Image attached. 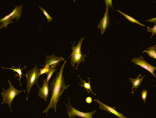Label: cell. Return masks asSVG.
<instances>
[{
  "label": "cell",
  "instance_id": "8992f818",
  "mask_svg": "<svg viewBox=\"0 0 156 118\" xmlns=\"http://www.w3.org/2000/svg\"><path fill=\"white\" fill-rule=\"evenodd\" d=\"M109 6L106 5V11L105 13V15L104 17L100 20L97 27L101 30V34H103L105 32L107 27H108L109 24V16H108V9H109Z\"/></svg>",
  "mask_w": 156,
  "mask_h": 118
},
{
  "label": "cell",
  "instance_id": "4316f807",
  "mask_svg": "<svg viewBox=\"0 0 156 118\" xmlns=\"http://www.w3.org/2000/svg\"><path fill=\"white\" fill-rule=\"evenodd\" d=\"M147 22H151V23H154V24L156 23V17H154V18H152V19H149V20H147Z\"/></svg>",
  "mask_w": 156,
  "mask_h": 118
},
{
  "label": "cell",
  "instance_id": "d6986e66",
  "mask_svg": "<svg viewBox=\"0 0 156 118\" xmlns=\"http://www.w3.org/2000/svg\"><path fill=\"white\" fill-rule=\"evenodd\" d=\"M55 67H56V66H51L50 67V70H49V72L47 74V78L46 79L47 82H49V81H50L51 77L52 76L53 74V73H54L55 70H57L55 69Z\"/></svg>",
  "mask_w": 156,
  "mask_h": 118
},
{
  "label": "cell",
  "instance_id": "cb8c5ba5",
  "mask_svg": "<svg viewBox=\"0 0 156 118\" xmlns=\"http://www.w3.org/2000/svg\"><path fill=\"white\" fill-rule=\"evenodd\" d=\"M141 98L142 100L144 101V102L146 103V99H147V91L146 89L143 90L141 93Z\"/></svg>",
  "mask_w": 156,
  "mask_h": 118
},
{
  "label": "cell",
  "instance_id": "9c48e42d",
  "mask_svg": "<svg viewBox=\"0 0 156 118\" xmlns=\"http://www.w3.org/2000/svg\"><path fill=\"white\" fill-rule=\"evenodd\" d=\"M49 82H47L46 80L43 79V85L41 88H40L39 91V96L47 101V98L49 95L50 89L49 88Z\"/></svg>",
  "mask_w": 156,
  "mask_h": 118
},
{
  "label": "cell",
  "instance_id": "8fae6325",
  "mask_svg": "<svg viewBox=\"0 0 156 118\" xmlns=\"http://www.w3.org/2000/svg\"><path fill=\"white\" fill-rule=\"evenodd\" d=\"M131 61L134 62L135 65L140 66L141 67L145 69L146 70H147L149 63L144 60V58L142 56H140V57L135 58L131 60Z\"/></svg>",
  "mask_w": 156,
  "mask_h": 118
},
{
  "label": "cell",
  "instance_id": "3957f363",
  "mask_svg": "<svg viewBox=\"0 0 156 118\" xmlns=\"http://www.w3.org/2000/svg\"><path fill=\"white\" fill-rule=\"evenodd\" d=\"M26 76L27 79V90L28 91V95H27L26 100H28V96L31 89L34 85H37L39 88H40L38 83V79L40 77L39 74V69L37 67V66H35L34 68L28 70Z\"/></svg>",
  "mask_w": 156,
  "mask_h": 118
},
{
  "label": "cell",
  "instance_id": "2e32d148",
  "mask_svg": "<svg viewBox=\"0 0 156 118\" xmlns=\"http://www.w3.org/2000/svg\"><path fill=\"white\" fill-rule=\"evenodd\" d=\"M78 77H79V78L81 79V80H82V82L83 83V85L81 84V86H82V87H83V88H84L85 89L87 90V92H89V91H91V92H92L93 94H94V95H96V94H95V93L93 92V90H92V87H91V82H90V78H88V82H86L85 80H83L79 76H78Z\"/></svg>",
  "mask_w": 156,
  "mask_h": 118
},
{
  "label": "cell",
  "instance_id": "6da1fadb",
  "mask_svg": "<svg viewBox=\"0 0 156 118\" xmlns=\"http://www.w3.org/2000/svg\"><path fill=\"white\" fill-rule=\"evenodd\" d=\"M66 62L65 61L56 77L51 83L50 89L51 91V98L48 107L43 111V113H46V116L50 109H54L55 112H56L57 103L60 97L62 95L63 91L70 86L69 85H66L64 78L63 76V71Z\"/></svg>",
  "mask_w": 156,
  "mask_h": 118
},
{
  "label": "cell",
  "instance_id": "277c9868",
  "mask_svg": "<svg viewBox=\"0 0 156 118\" xmlns=\"http://www.w3.org/2000/svg\"><path fill=\"white\" fill-rule=\"evenodd\" d=\"M69 104H66V105L67 107V113L69 118H74L75 117H79L83 118H93V115L96 113L95 110H94V111L91 112L87 113L80 111L75 109L71 105L70 98H69Z\"/></svg>",
  "mask_w": 156,
  "mask_h": 118
},
{
  "label": "cell",
  "instance_id": "ba28073f",
  "mask_svg": "<svg viewBox=\"0 0 156 118\" xmlns=\"http://www.w3.org/2000/svg\"><path fill=\"white\" fill-rule=\"evenodd\" d=\"M65 60L62 57H57L52 54L51 55H47L45 60V65L44 66H51L60 65V62Z\"/></svg>",
  "mask_w": 156,
  "mask_h": 118
},
{
  "label": "cell",
  "instance_id": "4fadbf2b",
  "mask_svg": "<svg viewBox=\"0 0 156 118\" xmlns=\"http://www.w3.org/2000/svg\"><path fill=\"white\" fill-rule=\"evenodd\" d=\"M12 19L9 16L7 15L2 19H0V23H1L0 26V30L2 29L3 27L7 28L8 25L12 23Z\"/></svg>",
  "mask_w": 156,
  "mask_h": 118
},
{
  "label": "cell",
  "instance_id": "7402d4cb",
  "mask_svg": "<svg viewBox=\"0 0 156 118\" xmlns=\"http://www.w3.org/2000/svg\"><path fill=\"white\" fill-rule=\"evenodd\" d=\"M147 29L148 32H151L152 33V35L151 36V38H152L153 35H156V25L155 24L154 27H147Z\"/></svg>",
  "mask_w": 156,
  "mask_h": 118
},
{
  "label": "cell",
  "instance_id": "e0dca14e",
  "mask_svg": "<svg viewBox=\"0 0 156 118\" xmlns=\"http://www.w3.org/2000/svg\"><path fill=\"white\" fill-rule=\"evenodd\" d=\"M117 11L119 13H121L123 16H125L128 20L130 21L131 23L138 24L140 25L141 26L145 27V25L141 23H140L136 19H135V18H133V17H131V16H129L124 13L123 12H121V11H119V10H117Z\"/></svg>",
  "mask_w": 156,
  "mask_h": 118
},
{
  "label": "cell",
  "instance_id": "d4e9b609",
  "mask_svg": "<svg viewBox=\"0 0 156 118\" xmlns=\"http://www.w3.org/2000/svg\"><path fill=\"white\" fill-rule=\"evenodd\" d=\"M105 2L106 3V5H107V6H109V7H111L113 9H114L113 5H112V2L111 0H109V1L105 0Z\"/></svg>",
  "mask_w": 156,
  "mask_h": 118
},
{
  "label": "cell",
  "instance_id": "ac0fdd59",
  "mask_svg": "<svg viewBox=\"0 0 156 118\" xmlns=\"http://www.w3.org/2000/svg\"><path fill=\"white\" fill-rule=\"evenodd\" d=\"M84 38H83L80 39L77 45L76 46L74 45L73 46V47H72L73 51H74V52H76V53L82 52V51H81V47H82V43H83V41Z\"/></svg>",
  "mask_w": 156,
  "mask_h": 118
},
{
  "label": "cell",
  "instance_id": "ffe728a7",
  "mask_svg": "<svg viewBox=\"0 0 156 118\" xmlns=\"http://www.w3.org/2000/svg\"><path fill=\"white\" fill-rule=\"evenodd\" d=\"M40 9H41L43 13L44 14V16H46V18H47V20H48V23H49V22H51L52 20H53L52 18L51 17V16L48 14V13H47V11L45 10V9H44L42 7H41V6H39Z\"/></svg>",
  "mask_w": 156,
  "mask_h": 118
},
{
  "label": "cell",
  "instance_id": "9a60e30c",
  "mask_svg": "<svg viewBox=\"0 0 156 118\" xmlns=\"http://www.w3.org/2000/svg\"><path fill=\"white\" fill-rule=\"evenodd\" d=\"M156 45L150 47L148 49L143 51V53H147L148 55L149 56L152 58L154 59H156Z\"/></svg>",
  "mask_w": 156,
  "mask_h": 118
},
{
  "label": "cell",
  "instance_id": "5b68a950",
  "mask_svg": "<svg viewBox=\"0 0 156 118\" xmlns=\"http://www.w3.org/2000/svg\"><path fill=\"white\" fill-rule=\"evenodd\" d=\"M94 101L96 102L99 104V108L102 110L105 111L106 112L110 114H114L119 118H127L125 115H124V114L118 112L116 110L115 107H111L110 106H108L105 103L101 102L98 99H95Z\"/></svg>",
  "mask_w": 156,
  "mask_h": 118
},
{
  "label": "cell",
  "instance_id": "484cf974",
  "mask_svg": "<svg viewBox=\"0 0 156 118\" xmlns=\"http://www.w3.org/2000/svg\"><path fill=\"white\" fill-rule=\"evenodd\" d=\"M92 101H93V99H92V97H87L86 98V102L88 104H90V103H92Z\"/></svg>",
  "mask_w": 156,
  "mask_h": 118
},
{
  "label": "cell",
  "instance_id": "7a4b0ae2",
  "mask_svg": "<svg viewBox=\"0 0 156 118\" xmlns=\"http://www.w3.org/2000/svg\"><path fill=\"white\" fill-rule=\"evenodd\" d=\"M8 81L9 83V88L7 90L4 89L3 88H2L3 91L1 92V94L2 95V98H3V101L2 104L7 103L9 105L11 111L12 112L11 109V105L14 98L20 92H23V91L25 92V91L18 90L16 89L12 86V84L9 80H8Z\"/></svg>",
  "mask_w": 156,
  "mask_h": 118
},
{
  "label": "cell",
  "instance_id": "30bf717a",
  "mask_svg": "<svg viewBox=\"0 0 156 118\" xmlns=\"http://www.w3.org/2000/svg\"><path fill=\"white\" fill-rule=\"evenodd\" d=\"M23 6V5L22 4L20 6H15L14 10L9 15L10 17L12 19L15 18L17 21H18L20 18L22 13Z\"/></svg>",
  "mask_w": 156,
  "mask_h": 118
},
{
  "label": "cell",
  "instance_id": "52a82bcc",
  "mask_svg": "<svg viewBox=\"0 0 156 118\" xmlns=\"http://www.w3.org/2000/svg\"><path fill=\"white\" fill-rule=\"evenodd\" d=\"M86 55H83L82 52L76 53L74 51H73L72 54L68 58H71V64L74 67L75 64H77L76 68V69H77L79 64L81 62L85 61V58Z\"/></svg>",
  "mask_w": 156,
  "mask_h": 118
},
{
  "label": "cell",
  "instance_id": "7c38bea8",
  "mask_svg": "<svg viewBox=\"0 0 156 118\" xmlns=\"http://www.w3.org/2000/svg\"><path fill=\"white\" fill-rule=\"evenodd\" d=\"M141 76V74H140L136 78L133 79L129 78V80H130V82L132 83V86H133V87H132L131 94H133V93H134V89H136L137 88H138L139 87L140 84H141L142 81H143V78H144V77H145V76L141 77V78H139Z\"/></svg>",
  "mask_w": 156,
  "mask_h": 118
},
{
  "label": "cell",
  "instance_id": "44dd1931",
  "mask_svg": "<svg viewBox=\"0 0 156 118\" xmlns=\"http://www.w3.org/2000/svg\"><path fill=\"white\" fill-rule=\"evenodd\" d=\"M44 66V68L41 69L39 70V74L40 76L44 74H47L50 70V67L47 66Z\"/></svg>",
  "mask_w": 156,
  "mask_h": 118
},
{
  "label": "cell",
  "instance_id": "603a6c76",
  "mask_svg": "<svg viewBox=\"0 0 156 118\" xmlns=\"http://www.w3.org/2000/svg\"><path fill=\"white\" fill-rule=\"evenodd\" d=\"M155 70H156V67L149 64L148 66L147 71L150 72L154 77H156V75L154 73V71H155Z\"/></svg>",
  "mask_w": 156,
  "mask_h": 118
},
{
  "label": "cell",
  "instance_id": "5bb4252c",
  "mask_svg": "<svg viewBox=\"0 0 156 118\" xmlns=\"http://www.w3.org/2000/svg\"><path fill=\"white\" fill-rule=\"evenodd\" d=\"M20 66L18 67L17 68H15L14 66H12V68H4L3 67H2V68L6 69L11 70H13L14 72H16V73L18 74V76L19 77V81H20V85H21V79L22 78L23 75V74L22 70L24 68L26 67V66H24V67L22 69H20Z\"/></svg>",
  "mask_w": 156,
  "mask_h": 118
}]
</instances>
